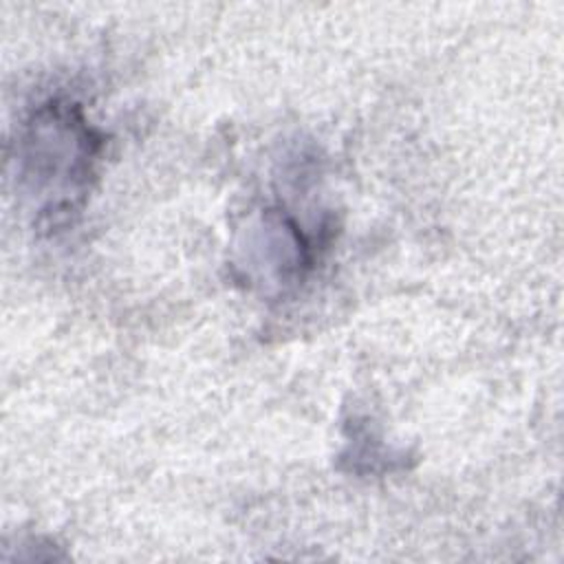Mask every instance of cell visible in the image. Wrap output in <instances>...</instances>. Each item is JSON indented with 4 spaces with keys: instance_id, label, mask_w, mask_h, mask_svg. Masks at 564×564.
<instances>
[{
    "instance_id": "obj_1",
    "label": "cell",
    "mask_w": 564,
    "mask_h": 564,
    "mask_svg": "<svg viewBox=\"0 0 564 564\" xmlns=\"http://www.w3.org/2000/svg\"><path fill=\"white\" fill-rule=\"evenodd\" d=\"M22 176L31 192L48 196L42 216L66 218L82 203L101 139L70 101L37 108L22 141Z\"/></svg>"
}]
</instances>
